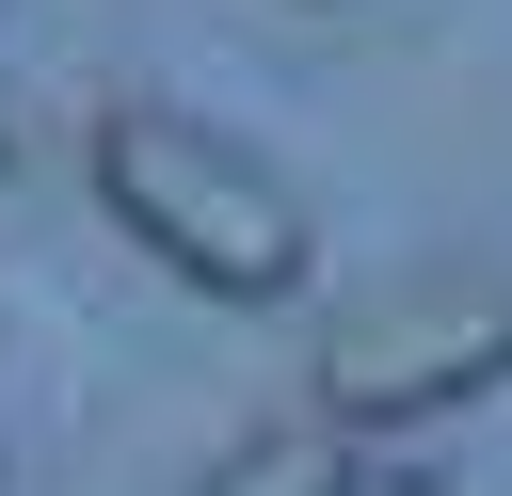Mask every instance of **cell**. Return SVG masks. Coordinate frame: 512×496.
I'll return each instance as SVG.
<instances>
[{"mask_svg":"<svg viewBox=\"0 0 512 496\" xmlns=\"http://www.w3.org/2000/svg\"><path fill=\"white\" fill-rule=\"evenodd\" d=\"M96 208H112L176 288H208V304H288L304 256H320L304 192H288L256 144H224L208 112H176V96H112V112H96Z\"/></svg>","mask_w":512,"mask_h":496,"instance_id":"obj_1","label":"cell"},{"mask_svg":"<svg viewBox=\"0 0 512 496\" xmlns=\"http://www.w3.org/2000/svg\"><path fill=\"white\" fill-rule=\"evenodd\" d=\"M480 384H512V272H416V288H368L320 336L336 432H416V416H464Z\"/></svg>","mask_w":512,"mask_h":496,"instance_id":"obj_2","label":"cell"},{"mask_svg":"<svg viewBox=\"0 0 512 496\" xmlns=\"http://www.w3.org/2000/svg\"><path fill=\"white\" fill-rule=\"evenodd\" d=\"M192 496H368V448H352L336 416H256Z\"/></svg>","mask_w":512,"mask_h":496,"instance_id":"obj_3","label":"cell"},{"mask_svg":"<svg viewBox=\"0 0 512 496\" xmlns=\"http://www.w3.org/2000/svg\"><path fill=\"white\" fill-rule=\"evenodd\" d=\"M0 160H16V112H0Z\"/></svg>","mask_w":512,"mask_h":496,"instance_id":"obj_4","label":"cell"}]
</instances>
